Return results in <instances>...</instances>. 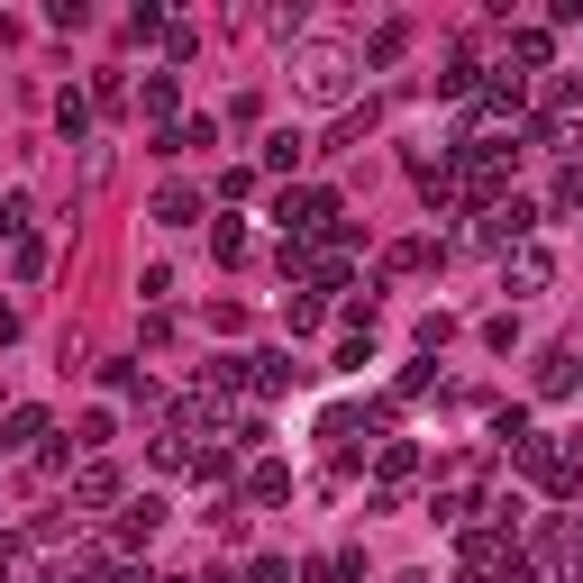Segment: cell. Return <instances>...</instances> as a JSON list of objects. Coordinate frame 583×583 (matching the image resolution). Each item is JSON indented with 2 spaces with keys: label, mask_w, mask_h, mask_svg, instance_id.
<instances>
[{
  "label": "cell",
  "mask_w": 583,
  "mask_h": 583,
  "mask_svg": "<svg viewBox=\"0 0 583 583\" xmlns=\"http://www.w3.org/2000/svg\"><path fill=\"white\" fill-rule=\"evenodd\" d=\"M292 92L311 100V110H347V92H356V56H347L338 37L292 46Z\"/></svg>",
  "instance_id": "6da1fadb"
},
{
  "label": "cell",
  "mask_w": 583,
  "mask_h": 583,
  "mask_svg": "<svg viewBox=\"0 0 583 583\" xmlns=\"http://www.w3.org/2000/svg\"><path fill=\"white\" fill-rule=\"evenodd\" d=\"M501 283H511V301L547 292V283H556V256H547V246H511V265H501Z\"/></svg>",
  "instance_id": "7a4b0ae2"
},
{
  "label": "cell",
  "mask_w": 583,
  "mask_h": 583,
  "mask_svg": "<svg viewBox=\"0 0 583 583\" xmlns=\"http://www.w3.org/2000/svg\"><path fill=\"white\" fill-rule=\"evenodd\" d=\"M274 219L301 238V228H328V219H338V201H328V192H283V201H274Z\"/></svg>",
  "instance_id": "3957f363"
},
{
  "label": "cell",
  "mask_w": 583,
  "mask_h": 583,
  "mask_svg": "<svg viewBox=\"0 0 583 583\" xmlns=\"http://www.w3.org/2000/svg\"><path fill=\"white\" fill-rule=\"evenodd\" d=\"M529 228H538V210H529V201H493L484 238H493V246H529Z\"/></svg>",
  "instance_id": "277c9868"
},
{
  "label": "cell",
  "mask_w": 583,
  "mask_h": 583,
  "mask_svg": "<svg viewBox=\"0 0 583 583\" xmlns=\"http://www.w3.org/2000/svg\"><path fill=\"white\" fill-rule=\"evenodd\" d=\"M156 529H165V501H156V493H146V501H129V520H119V538H129V547H146Z\"/></svg>",
  "instance_id": "5b68a950"
},
{
  "label": "cell",
  "mask_w": 583,
  "mask_h": 583,
  "mask_svg": "<svg viewBox=\"0 0 583 583\" xmlns=\"http://www.w3.org/2000/svg\"><path fill=\"white\" fill-rule=\"evenodd\" d=\"M37 438H46V411H37V401H19L10 428H0V447H37Z\"/></svg>",
  "instance_id": "8992f818"
},
{
  "label": "cell",
  "mask_w": 583,
  "mask_h": 583,
  "mask_svg": "<svg viewBox=\"0 0 583 583\" xmlns=\"http://www.w3.org/2000/svg\"><path fill=\"white\" fill-rule=\"evenodd\" d=\"M538 392H574V347H547L538 356Z\"/></svg>",
  "instance_id": "52a82bcc"
},
{
  "label": "cell",
  "mask_w": 583,
  "mask_h": 583,
  "mask_svg": "<svg viewBox=\"0 0 583 583\" xmlns=\"http://www.w3.org/2000/svg\"><path fill=\"white\" fill-rule=\"evenodd\" d=\"M73 501H119V474L110 465H83V474H73Z\"/></svg>",
  "instance_id": "ba28073f"
},
{
  "label": "cell",
  "mask_w": 583,
  "mask_h": 583,
  "mask_svg": "<svg viewBox=\"0 0 583 583\" xmlns=\"http://www.w3.org/2000/svg\"><path fill=\"white\" fill-rule=\"evenodd\" d=\"M246 493H256V501H292V465H256V474H246Z\"/></svg>",
  "instance_id": "9c48e42d"
},
{
  "label": "cell",
  "mask_w": 583,
  "mask_h": 583,
  "mask_svg": "<svg viewBox=\"0 0 583 583\" xmlns=\"http://www.w3.org/2000/svg\"><path fill=\"white\" fill-rule=\"evenodd\" d=\"M56 129H64V137L92 129V100H83V92H56Z\"/></svg>",
  "instance_id": "30bf717a"
},
{
  "label": "cell",
  "mask_w": 583,
  "mask_h": 583,
  "mask_svg": "<svg viewBox=\"0 0 583 583\" xmlns=\"http://www.w3.org/2000/svg\"><path fill=\"white\" fill-rule=\"evenodd\" d=\"M428 265H438V246H428V238H401L392 246V274H428Z\"/></svg>",
  "instance_id": "8fae6325"
},
{
  "label": "cell",
  "mask_w": 583,
  "mask_h": 583,
  "mask_svg": "<svg viewBox=\"0 0 583 583\" xmlns=\"http://www.w3.org/2000/svg\"><path fill=\"white\" fill-rule=\"evenodd\" d=\"M10 274H19V283H37V274H46V238H19V256H10Z\"/></svg>",
  "instance_id": "7c38bea8"
},
{
  "label": "cell",
  "mask_w": 583,
  "mask_h": 583,
  "mask_svg": "<svg viewBox=\"0 0 583 583\" xmlns=\"http://www.w3.org/2000/svg\"><path fill=\"white\" fill-rule=\"evenodd\" d=\"M192 210H201V201H192V192H183V183H173V192H165V201H156V219H165V228H192Z\"/></svg>",
  "instance_id": "4fadbf2b"
},
{
  "label": "cell",
  "mask_w": 583,
  "mask_h": 583,
  "mask_svg": "<svg viewBox=\"0 0 583 583\" xmlns=\"http://www.w3.org/2000/svg\"><path fill=\"white\" fill-rule=\"evenodd\" d=\"M265 165H274V173H292V165H301V137H292V129H274V137H265Z\"/></svg>",
  "instance_id": "5bb4252c"
},
{
  "label": "cell",
  "mask_w": 583,
  "mask_h": 583,
  "mask_svg": "<svg viewBox=\"0 0 583 583\" xmlns=\"http://www.w3.org/2000/svg\"><path fill=\"white\" fill-rule=\"evenodd\" d=\"M210 246H219V265H246V228H238V219H219Z\"/></svg>",
  "instance_id": "9a60e30c"
},
{
  "label": "cell",
  "mask_w": 583,
  "mask_h": 583,
  "mask_svg": "<svg viewBox=\"0 0 583 583\" xmlns=\"http://www.w3.org/2000/svg\"><path fill=\"white\" fill-rule=\"evenodd\" d=\"M474 73H484V64H474V56H456V64L438 73V92H456V100H465V92H474Z\"/></svg>",
  "instance_id": "2e32d148"
},
{
  "label": "cell",
  "mask_w": 583,
  "mask_h": 583,
  "mask_svg": "<svg viewBox=\"0 0 583 583\" xmlns=\"http://www.w3.org/2000/svg\"><path fill=\"white\" fill-rule=\"evenodd\" d=\"M411 465H420V447H411V438H392V447H384V484H401Z\"/></svg>",
  "instance_id": "e0dca14e"
},
{
  "label": "cell",
  "mask_w": 583,
  "mask_h": 583,
  "mask_svg": "<svg viewBox=\"0 0 583 583\" xmlns=\"http://www.w3.org/2000/svg\"><path fill=\"white\" fill-rule=\"evenodd\" d=\"M511 56H520L529 73H547V37H538V28H520V37H511Z\"/></svg>",
  "instance_id": "ac0fdd59"
},
{
  "label": "cell",
  "mask_w": 583,
  "mask_h": 583,
  "mask_svg": "<svg viewBox=\"0 0 583 583\" xmlns=\"http://www.w3.org/2000/svg\"><path fill=\"white\" fill-rule=\"evenodd\" d=\"M556 210H583V165H566V173H556Z\"/></svg>",
  "instance_id": "d6986e66"
},
{
  "label": "cell",
  "mask_w": 583,
  "mask_h": 583,
  "mask_svg": "<svg viewBox=\"0 0 583 583\" xmlns=\"http://www.w3.org/2000/svg\"><path fill=\"white\" fill-rule=\"evenodd\" d=\"M246 583H292V566H283V556H256V566H246Z\"/></svg>",
  "instance_id": "ffe728a7"
},
{
  "label": "cell",
  "mask_w": 583,
  "mask_h": 583,
  "mask_svg": "<svg viewBox=\"0 0 583 583\" xmlns=\"http://www.w3.org/2000/svg\"><path fill=\"white\" fill-rule=\"evenodd\" d=\"M100 583H146V574L137 566H100Z\"/></svg>",
  "instance_id": "44dd1931"
},
{
  "label": "cell",
  "mask_w": 583,
  "mask_h": 583,
  "mask_svg": "<svg viewBox=\"0 0 583 583\" xmlns=\"http://www.w3.org/2000/svg\"><path fill=\"white\" fill-rule=\"evenodd\" d=\"M392 583H428V574H392Z\"/></svg>",
  "instance_id": "7402d4cb"
},
{
  "label": "cell",
  "mask_w": 583,
  "mask_h": 583,
  "mask_svg": "<svg viewBox=\"0 0 583 583\" xmlns=\"http://www.w3.org/2000/svg\"><path fill=\"white\" fill-rule=\"evenodd\" d=\"M465 583H484V574H465Z\"/></svg>",
  "instance_id": "603a6c76"
},
{
  "label": "cell",
  "mask_w": 583,
  "mask_h": 583,
  "mask_svg": "<svg viewBox=\"0 0 583 583\" xmlns=\"http://www.w3.org/2000/svg\"><path fill=\"white\" fill-rule=\"evenodd\" d=\"M64 583H73V574H64Z\"/></svg>",
  "instance_id": "cb8c5ba5"
}]
</instances>
